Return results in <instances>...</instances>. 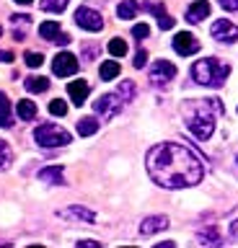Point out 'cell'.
I'll use <instances>...</instances> for the list:
<instances>
[{
	"instance_id": "1",
	"label": "cell",
	"mask_w": 238,
	"mask_h": 248,
	"mask_svg": "<svg viewBox=\"0 0 238 248\" xmlns=\"http://www.w3.org/2000/svg\"><path fill=\"white\" fill-rule=\"evenodd\" d=\"M150 178L163 189H189L202 181L205 166L189 147L179 142H160L145 158Z\"/></svg>"
},
{
	"instance_id": "2",
	"label": "cell",
	"mask_w": 238,
	"mask_h": 248,
	"mask_svg": "<svg viewBox=\"0 0 238 248\" xmlns=\"http://www.w3.org/2000/svg\"><path fill=\"white\" fill-rule=\"evenodd\" d=\"M222 114V104L218 98H197V101H184L181 104V116L187 122L189 132L197 140H210L215 132V122Z\"/></svg>"
},
{
	"instance_id": "3",
	"label": "cell",
	"mask_w": 238,
	"mask_h": 248,
	"mask_svg": "<svg viewBox=\"0 0 238 248\" xmlns=\"http://www.w3.org/2000/svg\"><path fill=\"white\" fill-rule=\"evenodd\" d=\"M228 75H230V67L218 57H205L191 65V78L199 85H207V88H220Z\"/></svg>"
},
{
	"instance_id": "4",
	"label": "cell",
	"mask_w": 238,
	"mask_h": 248,
	"mask_svg": "<svg viewBox=\"0 0 238 248\" xmlns=\"http://www.w3.org/2000/svg\"><path fill=\"white\" fill-rule=\"evenodd\" d=\"M34 140L39 142V147H63V145H70L73 135L63 127H57V124H39V127L34 129Z\"/></svg>"
},
{
	"instance_id": "5",
	"label": "cell",
	"mask_w": 238,
	"mask_h": 248,
	"mask_svg": "<svg viewBox=\"0 0 238 248\" xmlns=\"http://www.w3.org/2000/svg\"><path fill=\"white\" fill-rule=\"evenodd\" d=\"M125 104H127L125 96H122V93L117 91V93H106V96L96 98L94 108H96L98 116H104V119H111V116H117V114L122 111V106H125Z\"/></svg>"
},
{
	"instance_id": "6",
	"label": "cell",
	"mask_w": 238,
	"mask_h": 248,
	"mask_svg": "<svg viewBox=\"0 0 238 248\" xmlns=\"http://www.w3.org/2000/svg\"><path fill=\"white\" fill-rule=\"evenodd\" d=\"M78 57L73 52H60L55 60H52V73L57 78H67V75H75L78 73Z\"/></svg>"
},
{
	"instance_id": "7",
	"label": "cell",
	"mask_w": 238,
	"mask_h": 248,
	"mask_svg": "<svg viewBox=\"0 0 238 248\" xmlns=\"http://www.w3.org/2000/svg\"><path fill=\"white\" fill-rule=\"evenodd\" d=\"M75 23H78L80 29H86V31H101L104 29L101 13L94 11V8H88V5H83V8L75 11Z\"/></svg>"
},
{
	"instance_id": "8",
	"label": "cell",
	"mask_w": 238,
	"mask_h": 248,
	"mask_svg": "<svg viewBox=\"0 0 238 248\" xmlns=\"http://www.w3.org/2000/svg\"><path fill=\"white\" fill-rule=\"evenodd\" d=\"M210 34H212V39H218L220 44H233L238 39V26L233 21H228V18H218L212 23Z\"/></svg>"
},
{
	"instance_id": "9",
	"label": "cell",
	"mask_w": 238,
	"mask_h": 248,
	"mask_svg": "<svg viewBox=\"0 0 238 248\" xmlns=\"http://www.w3.org/2000/svg\"><path fill=\"white\" fill-rule=\"evenodd\" d=\"M148 78H150V83H156V85H166L176 78V65H171L168 60H158L156 65L150 67Z\"/></svg>"
},
{
	"instance_id": "10",
	"label": "cell",
	"mask_w": 238,
	"mask_h": 248,
	"mask_svg": "<svg viewBox=\"0 0 238 248\" xmlns=\"http://www.w3.org/2000/svg\"><path fill=\"white\" fill-rule=\"evenodd\" d=\"M171 44H174V52L181 54V57H189V54H194L199 49V42L194 39V34H189V31H179Z\"/></svg>"
},
{
	"instance_id": "11",
	"label": "cell",
	"mask_w": 238,
	"mask_h": 248,
	"mask_svg": "<svg viewBox=\"0 0 238 248\" xmlns=\"http://www.w3.org/2000/svg\"><path fill=\"white\" fill-rule=\"evenodd\" d=\"M67 93H70L73 104H75V106H80L83 101L88 98V93H91V85H88L86 80H73L70 85H67Z\"/></svg>"
},
{
	"instance_id": "12",
	"label": "cell",
	"mask_w": 238,
	"mask_h": 248,
	"mask_svg": "<svg viewBox=\"0 0 238 248\" xmlns=\"http://www.w3.org/2000/svg\"><path fill=\"white\" fill-rule=\"evenodd\" d=\"M166 228H168V217L156 215V217H148V220H143L140 232H143V235H153V232H160V230H166Z\"/></svg>"
},
{
	"instance_id": "13",
	"label": "cell",
	"mask_w": 238,
	"mask_h": 248,
	"mask_svg": "<svg viewBox=\"0 0 238 248\" xmlns=\"http://www.w3.org/2000/svg\"><path fill=\"white\" fill-rule=\"evenodd\" d=\"M60 215L67 217V220H83V222H94L96 220V212H91V209H86V207H78V204L63 209Z\"/></svg>"
},
{
	"instance_id": "14",
	"label": "cell",
	"mask_w": 238,
	"mask_h": 248,
	"mask_svg": "<svg viewBox=\"0 0 238 248\" xmlns=\"http://www.w3.org/2000/svg\"><path fill=\"white\" fill-rule=\"evenodd\" d=\"M207 16H210V3L199 0V3H191V5H189V11H187V21H189V23H199V21H205Z\"/></svg>"
},
{
	"instance_id": "15",
	"label": "cell",
	"mask_w": 238,
	"mask_h": 248,
	"mask_svg": "<svg viewBox=\"0 0 238 248\" xmlns=\"http://www.w3.org/2000/svg\"><path fill=\"white\" fill-rule=\"evenodd\" d=\"M39 178H42L44 184H52V186H63L65 184V176H63V168H60V166L42 168L39 170Z\"/></svg>"
},
{
	"instance_id": "16",
	"label": "cell",
	"mask_w": 238,
	"mask_h": 248,
	"mask_svg": "<svg viewBox=\"0 0 238 248\" xmlns=\"http://www.w3.org/2000/svg\"><path fill=\"white\" fill-rule=\"evenodd\" d=\"M0 127L11 129L13 127V114H11V101L5 93H0Z\"/></svg>"
},
{
	"instance_id": "17",
	"label": "cell",
	"mask_w": 238,
	"mask_h": 248,
	"mask_svg": "<svg viewBox=\"0 0 238 248\" xmlns=\"http://www.w3.org/2000/svg\"><path fill=\"white\" fill-rule=\"evenodd\" d=\"M16 114H18L24 122H32L34 116H36V104H34V101H29V98L18 101V106H16Z\"/></svg>"
},
{
	"instance_id": "18",
	"label": "cell",
	"mask_w": 238,
	"mask_h": 248,
	"mask_svg": "<svg viewBox=\"0 0 238 248\" xmlns=\"http://www.w3.org/2000/svg\"><path fill=\"white\" fill-rule=\"evenodd\" d=\"M137 11H140V5H137L135 0H122L119 8H117V16H119V18H125V21H129V18H135V16H137Z\"/></svg>"
},
{
	"instance_id": "19",
	"label": "cell",
	"mask_w": 238,
	"mask_h": 248,
	"mask_svg": "<svg viewBox=\"0 0 238 248\" xmlns=\"http://www.w3.org/2000/svg\"><path fill=\"white\" fill-rule=\"evenodd\" d=\"M39 36L47 39V42H55V39L60 36V23L57 21H44L39 26Z\"/></svg>"
},
{
	"instance_id": "20",
	"label": "cell",
	"mask_w": 238,
	"mask_h": 248,
	"mask_svg": "<svg viewBox=\"0 0 238 248\" xmlns=\"http://www.w3.org/2000/svg\"><path fill=\"white\" fill-rule=\"evenodd\" d=\"M98 75H101V80H114V78L119 75V65L114 60H106V62H101V67H98Z\"/></svg>"
},
{
	"instance_id": "21",
	"label": "cell",
	"mask_w": 238,
	"mask_h": 248,
	"mask_svg": "<svg viewBox=\"0 0 238 248\" xmlns=\"http://www.w3.org/2000/svg\"><path fill=\"white\" fill-rule=\"evenodd\" d=\"M96 129H98V122L94 119V116H86V119H80V122H78V135H80V137L96 135Z\"/></svg>"
},
{
	"instance_id": "22",
	"label": "cell",
	"mask_w": 238,
	"mask_h": 248,
	"mask_svg": "<svg viewBox=\"0 0 238 248\" xmlns=\"http://www.w3.org/2000/svg\"><path fill=\"white\" fill-rule=\"evenodd\" d=\"M49 88V80H47V78H26V91L29 93H44V91H47Z\"/></svg>"
},
{
	"instance_id": "23",
	"label": "cell",
	"mask_w": 238,
	"mask_h": 248,
	"mask_svg": "<svg viewBox=\"0 0 238 248\" xmlns=\"http://www.w3.org/2000/svg\"><path fill=\"white\" fill-rule=\"evenodd\" d=\"M106 49H109L111 57H125L127 54V44H125V39H119V36H114L109 44H106Z\"/></svg>"
},
{
	"instance_id": "24",
	"label": "cell",
	"mask_w": 238,
	"mask_h": 248,
	"mask_svg": "<svg viewBox=\"0 0 238 248\" xmlns=\"http://www.w3.org/2000/svg\"><path fill=\"white\" fill-rule=\"evenodd\" d=\"M39 8H42V11H47V13H63L67 8V0H42Z\"/></svg>"
},
{
	"instance_id": "25",
	"label": "cell",
	"mask_w": 238,
	"mask_h": 248,
	"mask_svg": "<svg viewBox=\"0 0 238 248\" xmlns=\"http://www.w3.org/2000/svg\"><path fill=\"white\" fill-rule=\"evenodd\" d=\"M11 158H13V155H11V145L5 142V140H0V170H5L11 166Z\"/></svg>"
},
{
	"instance_id": "26",
	"label": "cell",
	"mask_w": 238,
	"mask_h": 248,
	"mask_svg": "<svg viewBox=\"0 0 238 248\" xmlns=\"http://www.w3.org/2000/svg\"><path fill=\"white\" fill-rule=\"evenodd\" d=\"M199 240H202V243H212V246H218V243H220V232L215 230V228H205L202 232H199Z\"/></svg>"
},
{
	"instance_id": "27",
	"label": "cell",
	"mask_w": 238,
	"mask_h": 248,
	"mask_svg": "<svg viewBox=\"0 0 238 248\" xmlns=\"http://www.w3.org/2000/svg\"><path fill=\"white\" fill-rule=\"evenodd\" d=\"M49 114H52V116H65V114H67V104H65L63 98H55V101L49 104Z\"/></svg>"
},
{
	"instance_id": "28",
	"label": "cell",
	"mask_w": 238,
	"mask_h": 248,
	"mask_svg": "<svg viewBox=\"0 0 238 248\" xmlns=\"http://www.w3.org/2000/svg\"><path fill=\"white\" fill-rule=\"evenodd\" d=\"M24 60H26V65H29V67H39L42 62H44V57H42L39 52H26V54H24Z\"/></svg>"
},
{
	"instance_id": "29",
	"label": "cell",
	"mask_w": 238,
	"mask_h": 248,
	"mask_svg": "<svg viewBox=\"0 0 238 248\" xmlns=\"http://www.w3.org/2000/svg\"><path fill=\"white\" fill-rule=\"evenodd\" d=\"M119 93L125 96V101H129V98L135 96V83H132V80H125V83L119 85Z\"/></svg>"
},
{
	"instance_id": "30",
	"label": "cell",
	"mask_w": 238,
	"mask_h": 248,
	"mask_svg": "<svg viewBox=\"0 0 238 248\" xmlns=\"http://www.w3.org/2000/svg\"><path fill=\"white\" fill-rule=\"evenodd\" d=\"M148 34H150V26H148V23H137V26L132 29V36H135V39H145Z\"/></svg>"
},
{
	"instance_id": "31",
	"label": "cell",
	"mask_w": 238,
	"mask_h": 248,
	"mask_svg": "<svg viewBox=\"0 0 238 248\" xmlns=\"http://www.w3.org/2000/svg\"><path fill=\"white\" fill-rule=\"evenodd\" d=\"M145 11H150L153 16H166V11H163V3H145Z\"/></svg>"
},
{
	"instance_id": "32",
	"label": "cell",
	"mask_w": 238,
	"mask_h": 248,
	"mask_svg": "<svg viewBox=\"0 0 238 248\" xmlns=\"http://www.w3.org/2000/svg\"><path fill=\"white\" fill-rule=\"evenodd\" d=\"M145 62H148V52H145V49H137V54H135V67H145Z\"/></svg>"
},
{
	"instance_id": "33",
	"label": "cell",
	"mask_w": 238,
	"mask_h": 248,
	"mask_svg": "<svg viewBox=\"0 0 238 248\" xmlns=\"http://www.w3.org/2000/svg\"><path fill=\"white\" fill-rule=\"evenodd\" d=\"M158 26H160V29H171V26H174V18H171V16H160V18H158Z\"/></svg>"
},
{
	"instance_id": "34",
	"label": "cell",
	"mask_w": 238,
	"mask_h": 248,
	"mask_svg": "<svg viewBox=\"0 0 238 248\" xmlns=\"http://www.w3.org/2000/svg\"><path fill=\"white\" fill-rule=\"evenodd\" d=\"M11 21L16 23V26H26V23H32V18H29V16H13Z\"/></svg>"
},
{
	"instance_id": "35",
	"label": "cell",
	"mask_w": 238,
	"mask_h": 248,
	"mask_svg": "<svg viewBox=\"0 0 238 248\" xmlns=\"http://www.w3.org/2000/svg\"><path fill=\"white\" fill-rule=\"evenodd\" d=\"M220 5L225 11H238V0H220Z\"/></svg>"
},
{
	"instance_id": "36",
	"label": "cell",
	"mask_w": 238,
	"mask_h": 248,
	"mask_svg": "<svg viewBox=\"0 0 238 248\" xmlns=\"http://www.w3.org/2000/svg\"><path fill=\"white\" fill-rule=\"evenodd\" d=\"M96 54H98V49H96V46H91V44H88V46H86V57H88V60H94Z\"/></svg>"
},
{
	"instance_id": "37",
	"label": "cell",
	"mask_w": 238,
	"mask_h": 248,
	"mask_svg": "<svg viewBox=\"0 0 238 248\" xmlns=\"http://www.w3.org/2000/svg\"><path fill=\"white\" fill-rule=\"evenodd\" d=\"M0 60H3V62H13V52H0Z\"/></svg>"
},
{
	"instance_id": "38",
	"label": "cell",
	"mask_w": 238,
	"mask_h": 248,
	"mask_svg": "<svg viewBox=\"0 0 238 248\" xmlns=\"http://www.w3.org/2000/svg\"><path fill=\"white\" fill-rule=\"evenodd\" d=\"M78 246H88V248H96V246H101V243H96V240H80Z\"/></svg>"
},
{
	"instance_id": "39",
	"label": "cell",
	"mask_w": 238,
	"mask_h": 248,
	"mask_svg": "<svg viewBox=\"0 0 238 248\" xmlns=\"http://www.w3.org/2000/svg\"><path fill=\"white\" fill-rule=\"evenodd\" d=\"M230 232H233V235H236V238H238V220H236V222H233V225H230Z\"/></svg>"
},
{
	"instance_id": "40",
	"label": "cell",
	"mask_w": 238,
	"mask_h": 248,
	"mask_svg": "<svg viewBox=\"0 0 238 248\" xmlns=\"http://www.w3.org/2000/svg\"><path fill=\"white\" fill-rule=\"evenodd\" d=\"M18 5H29V3H34V0H16Z\"/></svg>"
},
{
	"instance_id": "41",
	"label": "cell",
	"mask_w": 238,
	"mask_h": 248,
	"mask_svg": "<svg viewBox=\"0 0 238 248\" xmlns=\"http://www.w3.org/2000/svg\"><path fill=\"white\" fill-rule=\"evenodd\" d=\"M0 34H3V29H0Z\"/></svg>"
},
{
	"instance_id": "42",
	"label": "cell",
	"mask_w": 238,
	"mask_h": 248,
	"mask_svg": "<svg viewBox=\"0 0 238 248\" xmlns=\"http://www.w3.org/2000/svg\"><path fill=\"white\" fill-rule=\"evenodd\" d=\"M236 163H238V158H236Z\"/></svg>"
}]
</instances>
